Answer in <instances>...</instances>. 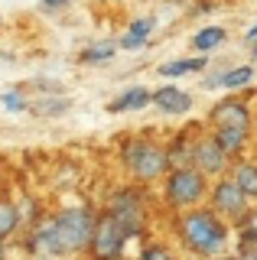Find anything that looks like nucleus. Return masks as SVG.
<instances>
[{
    "mask_svg": "<svg viewBox=\"0 0 257 260\" xmlns=\"http://www.w3.org/2000/svg\"><path fill=\"white\" fill-rule=\"evenodd\" d=\"M179 241L199 257H218L228 244V224L212 208H189L179 218Z\"/></svg>",
    "mask_w": 257,
    "mask_h": 260,
    "instance_id": "1",
    "label": "nucleus"
},
{
    "mask_svg": "<svg viewBox=\"0 0 257 260\" xmlns=\"http://www.w3.org/2000/svg\"><path fill=\"white\" fill-rule=\"evenodd\" d=\"M52 224H55V238H59L62 254H82V250L91 247L98 215L88 205H72V208H62L59 215H52Z\"/></svg>",
    "mask_w": 257,
    "mask_h": 260,
    "instance_id": "2",
    "label": "nucleus"
},
{
    "mask_svg": "<svg viewBox=\"0 0 257 260\" xmlns=\"http://www.w3.org/2000/svg\"><path fill=\"white\" fill-rule=\"evenodd\" d=\"M120 162L137 182H156V179H166L170 173V159H166V146H159L153 140H131L120 153Z\"/></svg>",
    "mask_w": 257,
    "mask_h": 260,
    "instance_id": "3",
    "label": "nucleus"
},
{
    "mask_svg": "<svg viewBox=\"0 0 257 260\" xmlns=\"http://www.w3.org/2000/svg\"><path fill=\"white\" fill-rule=\"evenodd\" d=\"M163 195H166V205L170 208L189 211L208 195V176L199 173L196 166L170 169V173H166V182H163Z\"/></svg>",
    "mask_w": 257,
    "mask_h": 260,
    "instance_id": "4",
    "label": "nucleus"
},
{
    "mask_svg": "<svg viewBox=\"0 0 257 260\" xmlns=\"http://www.w3.org/2000/svg\"><path fill=\"white\" fill-rule=\"evenodd\" d=\"M212 211L221 215L224 221L238 224V221H244V215L251 211V199L241 192V185L231 176H218V182L212 185Z\"/></svg>",
    "mask_w": 257,
    "mask_h": 260,
    "instance_id": "5",
    "label": "nucleus"
},
{
    "mask_svg": "<svg viewBox=\"0 0 257 260\" xmlns=\"http://www.w3.org/2000/svg\"><path fill=\"white\" fill-rule=\"evenodd\" d=\"M108 211L120 221V228L127 231V238H137L147 228V205H143V195L137 189H120L111 195Z\"/></svg>",
    "mask_w": 257,
    "mask_h": 260,
    "instance_id": "6",
    "label": "nucleus"
},
{
    "mask_svg": "<svg viewBox=\"0 0 257 260\" xmlns=\"http://www.w3.org/2000/svg\"><path fill=\"white\" fill-rule=\"evenodd\" d=\"M124 244H127V231L120 228L117 218L111 215V211L98 215V224H94V238H91L88 254L94 260H114V257H120Z\"/></svg>",
    "mask_w": 257,
    "mask_h": 260,
    "instance_id": "7",
    "label": "nucleus"
},
{
    "mask_svg": "<svg viewBox=\"0 0 257 260\" xmlns=\"http://www.w3.org/2000/svg\"><path fill=\"white\" fill-rule=\"evenodd\" d=\"M231 162H235V159L218 146L215 134L196 137V156H192V166H196L199 173H205L208 179H218V176H224L231 169Z\"/></svg>",
    "mask_w": 257,
    "mask_h": 260,
    "instance_id": "8",
    "label": "nucleus"
},
{
    "mask_svg": "<svg viewBox=\"0 0 257 260\" xmlns=\"http://www.w3.org/2000/svg\"><path fill=\"white\" fill-rule=\"evenodd\" d=\"M208 124L212 127H238V130H251V108L241 98H224L208 111Z\"/></svg>",
    "mask_w": 257,
    "mask_h": 260,
    "instance_id": "9",
    "label": "nucleus"
},
{
    "mask_svg": "<svg viewBox=\"0 0 257 260\" xmlns=\"http://www.w3.org/2000/svg\"><path fill=\"white\" fill-rule=\"evenodd\" d=\"M153 104L163 114H170V117H179V114L192 111V94L182 91V88H176V85H163V88L153 91Z\"/></svg>",
    "mask_w": 257,
    "mask_h": 260,
    "instance_id": "10",
    "label": "nucleus"
},
{
    "mask_svg": "<svg viewBox=\"0 0 257 260\" xmlns=\"http://www.w3.org/2000/svg\"><path fill=\"white\" fill-rule=\"evenodd\" d=\"M29 250L39 257H55V254H62V247H59V238H55V224H52V218H46V221H39L33 228V234H29Z\"/></svg>",
    "mask_w": 257,
    "mask_h": 260,
    "instance_id": "11",
    "label": "nucleus"
},
{
    "mask_svg": "<svg viewBox=\"0 0 257 260\" xmlns=\"http://www.w3.org/2000/svg\"><path fill=\"white\" fill-rule=\"evenodd\" d=\"M212 134H215V140H218L221 150L228 153L231 159H238L241 153L247 150V137H251V130H238V127H215Z\"/></svg>",
    "mask_w": 257,
    "mask_h": 260,
    "instance_id": "12",
    "label": "nucleus"
},
{
    "mask_svg": "<svg viewBox=\"0 0 257 260\" xmlns=\"http://www.w3.org/2000/svg\"><path fill=\"white\" fill-rule=\"evenodd\" d=\"M147 104H153V91H147V88H127L120 98H114V101L108 104V111L111 114H124V111H140V108H147Z\"/></svg>",
    "mask_w": 257,
    "mask_h": 260,
    "instance_id": "13",
    "label": "nucleus"
},
{
    "mask_svg": "<svg viewBox=\"0 0 257 260\" xmlns=\"http://www.w3.org/2000/svg\"><path fill=\"white\" fill-rule=\"evenodd\" d=\"M153 26H156L153 16H140V20H134L131 29H127L124 36L117 39V49H124V52H131V49H140L143 43H147V36L153 32Z\"/></svg>",
    "mask_w": 257,
    "mask_h": 260,
    "instance_id": "14",
    "label": "nucleus"
},
{
    "mask_svg": "<svg viewBox=\"0 0 257 260\" xmlns=\"http://www.w3.org/2000/svg\"><path fill=\"white\" fill-rule=\"evenodd\" d=\"M228 176L241 185V192H244L247 199H257V162L254 159H235Z\"/></svg>",
    "mask_w": 257,
    "mask_h": 260,
    "instance_id": "15",
    "label": "nucleus"
},
{
    "mask_svg": "<svg viewBox=\"0 0 257 260\" xmlns=\"http://www.w3.org/2000/svg\"><path fill=\"white\" fill-rule=\"evenodd\" d=\"M192 156H196V140H192V137H186V134H179L170 146H166L170 169H186V166H192Z\"/></svg>",
    "mask_w": 257,
    "mask_h": 260,
    "instance_id": "16",
    "label": "nucleus"
},
{
    "mask_svg": "<svg viewBox=\"0 0 257 260\" xmlns=\"http://www.w3.org/2000/svg\"><path fill=\"white\" fill-rule=\"evenodd\" d=\"M224 36H228L224 26H202L196 36H192V49H196V52H202V55H208L212 49H218L224 43Z\"/></svg>",
    "mask_w": 257,
    "mask_h": 260,
    "instance_id": "17",
    "label": "nucleus"
},
{
    "mask_svg": "<svg viewBox=\"0 0 257 260\" xmlns=\"http://www.w3.org/2000/svg\"><path fill=\"white\" fill-rule=\"evenodd\" d=\"M117 55V46L114 43H91L78 52V62L82 65H101V62H111Z\"/></svg>",
    "mask_w": 257,
    "mask_h": 260,
    "instance_id": "18",
    "label": "nucleus"
},
{
    "mask_svg": "<svg viewBox=\"0 0 257 260\" xmlns=\"http://www.w3.org/2000/svg\"><path fill=\"white\" fill-rule=\"evenodd\" d=\"M205 69V55H196V59H176L159 65V75L163 78H176V75H189V72H202Z\"/></svg>",
    "mask_w": 257,
    "mask_h": 260,
    "instance_id": "19",
    "label": "nucleus"
},
{
    "mask_svg": "<svg viewBox=\"0 0 257 260\" xmlns=\"http://www.w3.org/2000/svg\"><path fill=\"white\" fill-rule=\"evenodd\" d=\"M20 228V208L13 205V202L0 199V241H7L10 234H17Z\"/></svg>",
    "mask_w": 257,
    "mask_h": 260,
    "instance_id": "20",
    "label": "nucleus"
},
{
    "mask_svg": "<svg viewBox=\"0 0 257 260\" xmlns=\"http://www.w3.org/2000/svg\"><path fill=\"white\" fill-rule=\"evenodd\" d=\"M254 78V69L251 65H235V69H224L221 75V88H228V91H238V88H247Z\"/></svg>",
    "mask_w": 257,
    "mask_h": 260,
    "instance_id": "21",
    "label": "nucleus"
},
{
    "mask_svg": "<svg viewBox=\"0 0 257 260\" xmlns=\"http://www.w3.org/2000/svg\"><path fill=\"white\" fill-rule=\"evenodd\" d=\"M33 108V114H39V117H59V114H66L72 108V101L69 98H43V101H36V104H29Z\"/></svg>",
    "mask_w": 257,
    "mask_h": 260,
    "instance_id": "22",
    "label": "nucleus"
},
{
    "mask_svg": "<svg viewBox=\"0 0 257 260\" xmlns=\"http://www.w3.org/2000/svg\"><path fill=\"white\" fill-rule=\"evenodd\" d=\"M241 247H257V211H247L244 221H238Z\"/></svg>",
    "mask_w": 257,
    "mask_h": 260,
    "instance_id": "23",
    "label": "nucleus"
},
{
    "mask_svg": "<svg viewBox=\"0 0 257 260\" xmlns=\"http://www.w3.org/2000/svg\"><path fill=\"white\" fill-rule=\"evenodd\" d=\"M0 104H4V111H10V114L29 111V98L23 94L20 88H13V91H4V94H0Z\"/></svg>",
    "mask_w": 257,
    "mask_h": 260,
    "instance_id": "24",
    "label": "nucleus"
},
{
    "mask_svg": "<svg viewBox=\"0 0 257 260\" xmlns=\"http://www.w3.org/2000/svg\"><path fill=\"white\" fill-rule=\"evenodd\" d=\"M140 260H176L170 247H163V244H153V247H147L140 254Z\"/></svg>",
    "mask_w": 257,
    "mask_h": 260,
    "instance_id": "25",
    "label": "nucleus"
},
{
    "mask_svg": "<svg viewBox=\"0 0 257 260\" xmlns=\"http://www.w3.org/2000/svg\"><path fill=\"white\" fill-rule=\"evenodd\" d=\"M69 4L72 0H39V10L43 13H62V10H69Z\"/></svg>",
    "mask_w": 257,
    "mask_h": 260,
    "instance_id": "26",
    "label": "nucleus"
},
{
    "mask_svg": "<svg viewBox=\"0 0 257 260\" xmlns=\"http://www.w3.org/2000/svg\"><path fill=\"white\" fill-rule=\"evenodd\" d=\"M235 260H257V247H241V254Z\"/></svg>",
    "mask_w": 257,
    "mask_h": 260,
    "instance_id": "27",
    "label": "nucleus"
},
{
    "mask_svg": "<svg viewBox=\"0 0 257 260\" xmlns=\"http://www.w3.org/2000/svg\"><path fill=\"white\" fill-rule=\"evenodd\" d=\"M244 39H247V43H254V39H257V20H254V26L244 32Z\"/></svg>",
    "mask_w": 257,
    "mask_h": 260,
    "instance_id": "28",
    "label": "nucleus"
},
{
    "mask_svg": "<svg viewBox=\"0 0 257 260\" xmlns=\"http://www.w3.org/2000/svg\"><path fill=\"white\" fill-rule=\"evenodd\" d=\"M251 59L257 62V39H254V46H251Z\"/></svg>",
    "mask_w": 257,
    "mask_h": 260,
    "instance_id": "29",
    "label": "nucleus"
},
{
    "mask_svg": "<svg viewBox=\"0 0 257 260\" xmlns=\"http://www.w3.org/2000/svg\"><path fill=\"white\" fill-rule=\"evenodd\" d=\"M0 260H4V241H0Z\"/></svg>",
    "mask_w": 257,
    "mask_h": 260,
    "instance_id": "30",
    "label": "nucleus"
},
{
    "mask_svg": "<svg viewBox=\"0 0 257 260\" xmlns=\"http://www.w3.org/2000/svg\"><path fill=\"white\" fill-rule=\"evenodd\" d=\"M221 260H231V257H221Z\"/></svg>",
    "mask_w": 257,
    "mask_h": 260,
    "instance_id": "31",
    "label": "nucleus"
},
{
    "mask_svg": "<svg viewBox=\"0 0 257 260\" xmlns=\"http://www.w3.org/2000/svg\"><path fill=\"white\" fill-rule=\"evenodd\" d=\"M0 26H4V20H0Z\"/></svg>",
    "mask_w": 257,
    "mask_h": 260,
    "instance_id": "32",
    "label": "nucleus"
},
{
    "mask_svg": "<svg viewBox=\"0 0 257 260\" xmlns=\"http://www.w3.org/2000/svg\"><path fill=\"white\" fill-rule=\"evenodd\" d=\"M114 260H120V257H114Z\"/></svg>",
    "mask_w": 257,
    "mask_h": 260,
    "instance_id": "33",
    "label": "nucleus"
}]
</instances>
